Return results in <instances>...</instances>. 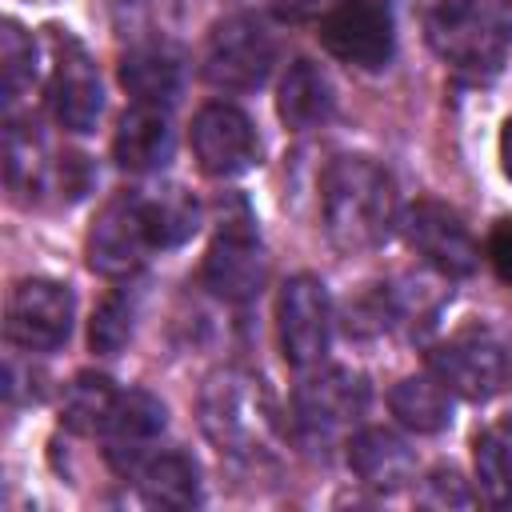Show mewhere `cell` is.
Wrapping results in <instances>:
<instances>
[{
    "label": "cell",
    "mask_w": 512,
    "mask_h": 512,
    "mask_svg": "<svg viewBox=\"0 0 512 512\" xmlns=\"http://www.w3.org/2000/svg\"><path fill=\"white\" fill-rule=\"evenodd\" d=\"M320 212L340 252H372L400 224L396 180L368 156H336L320 176Z\"/></svg>",
    "instance_id": "6da1fadb"
},
{
    "label": "cell",
    "mask_w": 512,
    "mask_h": 512,
    "mask_svg": "<svg viewBox=\"0 0 512 512\" xmlns=\"http://www.w3.org/2000/svg\"><path fill=\"white\" fill-rule=\"evenodd\" d=\"M200 428L220 452L256 456L272 428V408L260 380L240 368L212 372L200 392Z\"/></svg>",
    "instance_id": "7a4b0ae2"
},
{
    "label": "cell",
    "mask_w": 512,
    "mask_h": 512,
    "mask_svg": "<svg viewBox=\"0 0 512 512\" xmlns=\"http://www.w3.org/2000/svg\"><path fill=\"white\" fill-rule=\"evenodd\" d=\"M508 36V8L484 12L472 0H444L428 20V44L436 48V56L456 72H468L472 80H488L500 72Z\"/></svg>",
    "instance_id": "3957f363"
},
{
    "label": "cell",
    "mask_w": 512,
    "mask_h": 512,
    "mask_svg": "<svg viewBox=\"0 0 512 512\" xmlns=\"http://www.w3.org/2000/svg\"><path fill=\"white\" fill-rule=\"evenodd\" d=\"M428 368L452 388V396L484 404L512 380V348L488 324H464L428 352Z\"/></svg>",
    "instance_id": "277c9868"
},
{
    "label": "cell",
    "mask_w": 512,
    "mask_h": 512,
    "mask_svg": "<svg viewBox=\"0 0 512 512\" xmlns=\"http://www.w3.org/2000/svg\"><path fill=\"white\" fill-rule=\"evenodd\" d=\"M204 288L228 304H244L264 288L268 256L256 236V220L244 200H232V208L220 204V228L204 256Z\"/></svg>",
    "instance_id": "5b68a950"
},
{
    "label": "cell",
    "mask_w": 512,
    "mask_h": 512,
    "mask_svg": "<svg viewBox=\"0 0 512 512\" xmlns=\"http://www.w3.org/2000/svg\"><path fill=\"white\" fill-rule=\"evenodd\" d=\"M276 64V40L264 20L236 12L212 24L204 48V76L224 92H256Z\"/></svg>",
    "instance_id": "8992f818"
},
{
    "label": "cell",
    "mask_w": 512,
    "mask_h": 512,
    "mask_svg": "<svg viewBox=\"0 0 512 512\" xmlns=\"http://www.w3.org/2000/svg\"><path fill=\"white\" fill-rule=\"evenodd\" d=\"M296 432L308 448H332L368 408V380L352 368H324L296 388Z\"/></svg>",
    "instance_id": "52a82bcc"
},
{
    "label": "cell",
    "mask_w": 512,
    "mask_h": 512,
    "mask_svg": "<svg viewBox=\"0 0 512 512\" xmlns=\"http://www.w3.org/2000/svg\"><path fill=\"white\" fill-rule=\"evenodd\" d=\"M400 232L408 240V248L444 280H460L472 276L480 264V244L472 240L468 224L460 220L456 208L440 204V200H416L408 204V212L400 216Z\"/></svg>",
    "instance_id": "ba28073f"
},
{
    "label": "cell",
    "mask_w": 512,
    "mask_h": 512,
    "mask_svg": "<svg viewBox=\"0 0 512 512\" xmlns=\"http://www.w3.org/2000/svg\"><path fill=\"white\" fill-rule=\"evenodd\" d=\"M276 332H280V352L292 368H312L324 360L332 340V300L320 276L300 272L280 288Z\"/></svg>",
    "instance_id": "9c48e42d"
},
{
    "label": "cell",
    "mask_w": 512,
    "mask_h": 512,
    "mask_svg": "<svg viewBox=\"0 0 512 512\" xmlns=\"http://www.w3.org/2000/svg\"><path fill=\"white\" fill-rule=\"evenodd\" d=\"M48 108L60 128L68 132H92L104 112V84L88 56V48L52 28V72H48Z\"/></svg>",
    "instance_id": "30bf717a"
},
{
    "label": "cell",
    "mask_w": 512,
    "mask_h": 512,
    "mask_svg": "<svg viewBox=\"0 0 512 512\" xmlns=\"http://www.w3.org/2000/svg\"><path fill=\"white\" fill-rule=\"evenodd\" d=\"M76 320V296L60 280H20L8 296V320L4 332L24 352H56L72 336Z\"/></svg>",
    "instance_id": "8fae6325"
},
{
    "label": "cell",
    "mask_w": 512,
    "mask_h": 512,
    "mask_svg": "<svg viewBox=\"0 0 512 512\" xmlns=\"http://www.w3.org/2000/svg\"><path fill=\"white\" fill-rule=\"evenodd\" d=\"M320 44L352 68L376 72L396 52V24L380 0H340L320 20Z\"/></svg>",
    "instance_id": "7c38bea8"
},
{
    "label": "cell",
    "mask_w": 512,
    "mask_h": 512,
    "mask_svg": "<svg viewBox=\"0 0 512 512\" xmlns=\"http://www.w3.org/2000/svg\"><path fill=\"white\" fill-rule=\"evenodd\" d=\"M144 252H152L144 196L116 192L88 232V268L108 280H124L144 264Z\"/></svg>",
    "instance_id": "4fadbf2b"
},
{
    "label": "cell",
    "mask_w": 512,
    "mask_h": 512,
    "mask_svg": "<svg viewBox=\"0 0 512 512\" xmlns=\"http://www.w3.org/2000/svg\"><path fill=\"white\" fill-rule=\"evenodd\" d=\"M192 152L204 176L232 180L260 160V140L252 120L236 104H204L192 120Z\"/></svg>",
    "instance_id": "5bb4252c"
},
{
    "label": "cell",
    "mask_w": 512,
    "mask_h": 512,
    "mask_svg": "<svg viewBox=\"0 0 512 512\" xmlns=\"http://www.w3.org/2000/svg\"><path fill=\"white\" fill-rule=\"evenodd\" d=\"M164 424H168V408L152 396V392H144V388H132V392H120V400H116V412H112V420H108V428H104V456H108V464L120 472V476H128V468L144 456V452H152V444H156V436L164 432Z\"/></svg>",
    "instance_id": "9a60e30c"
},
{
    "label": "cell",
    "mask_w": 512,
    "mask_h": 512,
    "mask_svg": "<svg viewBox=\"0 0 512 512\" xmlns=\"http://www.w3.org/2000/svg\"><path fill=\"white\" fill-rule=\"evenodd\" d=\"M176 136H172V120L168 108H152V104H136L120 116L116 136H112V160L124 172H156L172 160Z\"/></svg>",
    "instance_id": "2e32d148"
},
{
    "label": "cell",
    "mask_w": 512,
    "mask_h": 512,
    "mask_svg": "<svg viewBox=\"0 0 512 512\" xmlns=\"http://www.w3.org/2000/svg\"><path fill=\"white\" fill-rule=\"evenodd\" d=\"M348 468L372 492H396L416 476V456L392 428H360L348 440Z\"/></svg>",
    "instance_id": "e0dca14e"
},
{
    "label": "cell",
    "mask_w": 512,
    "mask_h": 512,
    "mask_svg": "<svg viewBox=\"0 0 512 512\" xmlns=\"http://www.w3.org/2000/svg\"><path fill=\"white\" fill-rule=\"evenodd\" d=\"M128 480H136V488L144 492V500L148 504H160V508H192L200 500V472L176 448H152V452H144L128 468Z\"/></svg>",
    "instance_id": "ac0fdd59"
},
{
    "label": "cell",
    "mask_w": 512,
    "mask_h": 512,
    "mask_svg": "<svg viewBox=\"0 0 512 512\" xmlns=\"http://www.w3.org/2000/svg\"><path fill=\"white\" fill-rule=\"evenodd\" d=\"M120 84L128 88V96L136 104L172 108L180 100V88H184L180 56L172 48H160V44H140V48L124 52V60H120Z\"/></svg>",
    "instance_id": "d6986e66"
},
{
    "label": "cell",
    "mask_w": 512,
    "mask_h": 512,
    "mask_svg": "<svg viewBox=\"0 0 512 512\" xmlns=\"http://www.w3.org/2000/svg\"><path fill=\"white\" fill-rule=\"evenodd\" d=\"M332 84L328 76L312 64V60H292L280 88H276V112L280 120L292 128V132H308V128H320L328 116H332Z\"/></svg>",
    "instance_id": "ffe728a7"
},
{
    "label": "cell",
    "mask_w": 512,
    "mask_h": 512,
    "mask_svg": "<svg viewBox=\"0 0 512 512\" xmlns=\"http://www.w3.org/2000/svg\"><path fill=\"white\" fill-rule=\"evenodd\" d=\"M388 408L392 416L416 432V436H436L452 424V388L436 376V372H424V376H404L392 392H388Z\"/></svg>",
    "instance_id": "44dd1931"
},
{
    "label": "cell",
    "mask_w": 512,
    "mask_h": 512,
    "mask_svg": "<svg viewBox=\"0 0 512 512\" xmlns=\"http://www.w3.org/2000/svg\"><path fill=\"white\" fill-rule=\"evenodd\" d=\"M476 488L492 508H512V416L488 424L472 440Z\"/></svg>",
    "instance_id": "7402d4cb"
},
{
    "label": "cell",
    "mask_w": 512,
    "mask_h": 512,
    "mask_svg": "<svg viewBox=\"0 0 512 512\" xmlns=\"http://www.w3.org/2000/svg\"><path fill=\"white\" fill-rule=\"evenodd\" d=\"M116 400H120V388L104 372H80L64 388L60 424L76 436H104V428L116 412Z\"/></svg>",
    "instance_id": "603a6c76"
},
{
    "label": "cell",
    "mask_w": 512,
    "mask_h": 512,
    "mask_svg": "<svg viewBox=\"0 0 512 512\" xmlns=\"http://www.w3.org/2000/svg\"><path fill=\"white\" fill-rule=\"evenodd\" d=\"M144 216H148L152 248H180L200 228V204L192 200V192H184L176 184L144 196Z\"/></svg>",
    "instance_id": "cb8c5ba5"
},
{
    "label": "cell",
    "mask_w": 512,
    "mask_h": 512,
    "mask_svg": "<svg viewBox=\"0 0 512 512\" xmlns=\"http://www.w3.org/2000/svg\"><path fill=\"white\" fill-rule=\"evenodd\" d=\"M136 316H140V288H136V284H120L112 296H104V304H100L96 316H92V328H88L92 352L116 356V352L132 340Z\"/></svg>",
    "instance_id": "d4e9b609"
},
{
    "label": "cell",
    "mask_w": 512,
    "mask_h": 512,
    "mask_svg": "<svg viewBox=\"0 0 512 512\" xmlns=\"http://www.w3.org/2000/svg\"><path fill=\"white\" fill-rule=\"evenodd\" d=\"M32 80H36V44L16 20H4V28H0V88H4V104L12 108L32 88Z\"/></svg>",
    "instance_id": "484cf974"
},
{
    "label": "cell",
    "mask_w": 512,
    "mask_h": 512,
    "mask_svg": "<svg viewBox=\"0 0 512 512\" xmlns=\"http://www.w3.org/2000/svg\"><path fill=\"white\" fill-rule=\"evenodd\" d=\"M40 188L56 192V200H64V204L80 200V196L92 188V164H88V156H80V152H64V156L48 160V168H44V184H40Z\"/></svg>",
    "instance_id": "4316f807"
},
{
    "label": "cell",
    "mask_w": 512,
    "mask_h": 512,
    "mask_svg": "<svg viewBox=\"0 0 512 512\" xmlns=\"http://www.w3.org/2000/svg\"><path fill=\"white\" fill-rule=\"evenodd\" d=\"M424 500L428 504H468L472 496H468V488H464V480H460V472L456 468H436L428 480H424Z\"/></svg>",
    "instance_id": "83f0119b"
},
{
    "label": "cell",
    "mask_w": 512,
    "mask_h": 512,
    "mask_svg": "<svg viewBox=\"0 0 512 512\" xmlns=\"http://www.w3.org/2000/svg\"><path fill=\"white\" fill-rule=\"evenodd\" d=\"M488 260H492V268L504 280H512V216L492 228V236H488Z\"/></svg>",
    "instance_id": "f1b7e54d"
},
{
    "label": "cell",
    "mask_w": 512,
    "mask_h": 512,
    "mask_svg": "<svg viewBox=\"0 0 512 512\" xmlns=\"http://www.w3.org/2000/svg\"><path fill=\"white\" fill-rule=\"evenodd\" d=\"M332 0H268V8L280 16V20H288V24H300V20H312L316 12H324Z\"/></svg>",
    "instance_id": "f546056e"
},
{
    "label": "cell",
    "mask_w": 512,
    "mask_h": 512,
    "mask_svg": "<svg viewBox=\"0 0 512 512\" xmlns=\"http://www.w3.org/2000/svg\"><path fill=\"white\" fill-rule=\"evenodd\" d=\"M500 168H504V176L512 180V116H508L504 128H500Z\"/></svg>",
    "instance_id": "4dcf8cb0"
}]
</instances>
